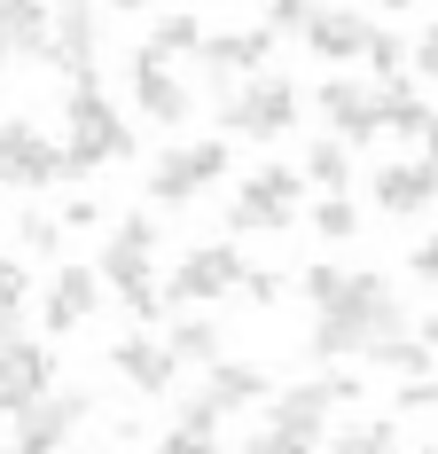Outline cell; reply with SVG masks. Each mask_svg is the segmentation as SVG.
Instances as JSON below:
<instances>
[{"mask_svg": "<svg viewBox=\"0 0 438 454\" xmlns=\"http://www.w3.org/2000/svg\"><path fill=\"white\" fill-rule=\"evenodd\" d=\"M384 337H407V306H399V290L376 267H345L337 298L313 314L306 353H321V361H360V353L384 345Z\"/></svg>", "mask_w": 438, "mask_h": 454, "instance_id": "cell-1", "label": "cell"}, {"mask_svg": "<svg viewBox=\"0 0 438 454\" xmlns=\"http://www.w3.org/2000/svg\"><path fill=\"white\" fill-rule=\"evenodd\" d=\"M337 400H360V376L337 368V376H306V384H274V400H266V423L243 439V454H313L329 431V408Z\"/></svg>", "mask_w": 438, "mask_h": 454, "instance_id": "cell-2", "label": "cell"}, {"mask_svg": "<svg viewBox=\"0 0 438 454\" xmlns=\"http://www.w3.org/2000/svg\"><path fill=\"white\" fill-rule=\"evenodd\" d=\"M118 157H133L126 110L102 94V79H79V87L63 94V173H71V181H87V173L118 165Z\"/></svg>", "mask_w": 438, "mask_h": 454, "instance_id": "cell-3", "label": "cell"}, {"mask_svg": "<svg viewBox=\"0 0 438 454\" xmlns=\"http://www.w3.org/2000/svg\"><path fill=\"white\" fill-rule=\"evenodd\" d=\"M298 110H306L298 79L259 71L251 87H235L227 102H219V141H282L290 126H298Z\"/></svg>", "mask_w": 438, "mask_h": 454, "instance_id": "cell-4", "label": "cell"}, {"mask_svg": "<svg viewBox=\"0 0 438 454\" xmlns=\"http://www.w3.org/2000/svg\"><path fill=\"white\" fill-rule=\"evenodd\" d=\"M251 400H274V376L251 361H212L204 368V384L180 400V423L173 431H196V439H219V423L235 408H251Z\"/></svg>", "mask_w": 438, "mask_h": 454, "instance_id": "cell-5", "label": "cell"}, {"mask_svg": "<svg viewBox=\"0 0 438 454\" xmlns=\"http://www.w3.org/2000/svg\"><path fill=\"white\" fill-rule=\"evenodd\" d=\"M298 204H306V181L290 165H259L227 196V235H282V227H298Z\"/></svg>", "mask_w": 438, "mask_h": 454, "instance_id": "cell-6", "label": "cell"}, {"mask_svg": "<svg viewBox=\"0 0 438 454\" xmlns=\"http://www.w3.org/2000/svg\"><path fill=\"white\" fill-rule=\"evenodd\" d=\"M243 274L251 267H243L235 243H196V251L173 267V282H165V306H180V314H188V306H219V298L243 290Z\"/></svg>", "mask_w": 438, "mask_h": 454, "instance_id": "cell-7", "label": "cell"}, {"mask_svg": "<svg viewBox=\"0 0 438 454\" xmlns=\"http://www.w3.org/2000/svg\"><path fill=\"white\" fill-rule=\"evenodd\" d=\"M227 165H235V149H227L219 134L188 141V149H165V157L149 165V196H157V204H196L212 181H227Z\"/></svg>", "mask_w": 438, "mask_h": 454, "instance_id": "cell-8", "label": "cell"}, {"mask_svg": "<svg viewBox=\"0 0 438 454\" xmlns=\"http://www.w3.org/2000/svg\"><path fill=\"white\" fill-rule=\"evenodd\" d=\"M63 173V149L32 126V118H0V188H55Z\"/></svg>", "mask_w": 438, "mask_h": 454, "instance_id": "cell-9", "label": "cell"}, {"mask_svg": "<svg viewBox=\"0 0 438 454\" xmlns=\"http://www.w3.org/2000/svg\"><path fill=\"white\" fill-rule=\"evenodd\" d=\"M87 415H94L87 392H63V384H55L47 400H32V408L16 415V439H8V447H24V454H63V439H71Z\"/></svg>", "mask_w": 438, "mask_h": 454, "instance_id": "cell-10", "label": "cell"}, {"mask_svg": "<svg viewBox=\"0 0 438 454\" xmlns=\"http://www.w3.org/2000/svg\"><path fill=\"white\" fill-rule=\"evenodd\" d=\"M47 392H55V353L32 345V337L0 345V415L16 423V415L32 408V400H47Z\"/></svg>", "mask_w": 438, "mask_h": 454, "instance_id": "cell-11", "label": "cell"}, {"mask_svg": "<svg viewBox=\"0 0 438 454\" xmlns=\"http://www.w3.org/2000/svg\"><path fill=\"white\" fill-rule=\"evenodd\" d=\"M266 55H274L266 24H251V32H204V79L235 94V87H251L266 71Z\"/></svg>", "mask_w": 438, "mask_h": 454, "instance_id": "cell-12", "label": "cell"}, {"mask_svg": "<svg viewBox=\"0 0 438 454\" xmlns=\"http://www.w3.org/2000/svg\"><path fill=\"white\" fill-rule=\"evenodd\" d=\"M94 55H102V16H94V8H63V16L47 24L40 63L47 71H71V87H79V79H94Z\"/></svg>", "mask_w": 438, "mask_h": 454, "instance_id": "cell-13", "label": "cell"}, {"mask_svg": "<svg viewBox=\"0 0 438 454\" xmlns=\"http://www.w3.org/2000/svg\"><path fill=\"white\" fill-rule=\"evenodd\" d=\"M126 87H133V102H141L149 126H180V118H188V79H180L173 63H157L149 47L126 55Z\"/></svg>", "mask_w": 438, "mask_h": 454, "instance_id": "cell-14", "label": "cell"}, {"mask_svg": "<svg viewBox=\"0 0 438 454\" xmlns=\"http://www.w3.org/2000/svg\"><path fill=\"white\" fill-rule=\"evenodd\" d=\"M376 212H392V220H415V212H431L438 204V165L431 157H399V165H376Z\"/></svg>", "mask_w": 438, "mask_h": 454, "instance_id": "cell-15", "label": "cell"}, {"mask_svg": "<svg viewBox=\"0 0 438 454\" xmlns=\"http://www.w3.org/2000/svg\"><path fill=\"white\" fill-rule=\"evenodd\" d=\"M313 110L337 126L329 141H345V149L376 141V87H360V79H321V87H313Z\"/></svg>", "mask_w": 438, "mask_h": 454, "instance_id": "cell-16", "label": "cell"}, {"mask_svg": "<svg viewBox=\"0 0 438 454\" xmlns=\"http://www.w3.org/2000/svg\"><path fill=\"white\" fill-rule=\"evenodd\" d=\"M368 16L360 8H306V24H298V40H306V55H321V63H352L360 47H368Z\"/></svg>", "mask_w": 438, "mask_h": 454, "instance_id": "cell-17", "label": "cell"}, {"mask_svg": "<svg viewBox=\"0 0 438 454\" xmlns=\"http://www.w3.org/2000/svg\"><path fill=\"white\" fill-rule=\"evenodd\" d=\"M94 274L118 290V306H126L133 321H157V314H165V282H157L149 259H118V251H102V267H94Z\"/></svg>", "mask_w": 438, "mask_h": 454, "instance_id": "cell-18", "label": "cell"}, {"mask_svg": "<svg viewBox=\"0 0 438 454\" xmlns=\"http://www.w3.org/2000/svg\"><path fill=\"white\" fill-rule=\"evenodd\" d=\"M94 306H102V274H94V267H55V274H47V298H40L47 329H79Z\"/></svg>", "mask_w": 438, "mask_h": 454, "instance_id": "cell-19", "label": "cell"}, {"mask_svg": "<svg viewBox=\"0 0 438 454\" xmlns=\"http://www.w3.org/2000/svg\"><path fill=\"white\" fill-rule=\"evenodd\" d=\"M110 368L126 376L133 392H149V400L173 392V353H165L157 337H118V345H110Z\"/></svg>", "mask_w": 438, "mask_h": 454, "instance_id": "cell-20", "label": "cell"}, {"mask_svg": "<svg viewBox=\"0 0 438 454\" xmlns=\"http://www.w3.org/2000/svg\"><path fill=\"white\" fill-rule=\"evenodd\" d=\"M165 353H173V368H212V361H227V329L212 314H180Z\"/></svg>", "mask_w": 438, "mask_h": 454, "instance_id": "cell-21", "label": "cell"}, {"mask_svg": "<svg viewBox=\"0 0 438 454\" xmlns=\"http://www.w3.org/2000/svg\"><path fill=\"white\" fill-rule=\"evenodd\" d=\"M47 24H55V8H32V0H0V71H8L16 55H40V47H47Z\"/></svg>", "mask_w": 438, "mask_h": 454, "instance_id": "cell-22", "label": "cell"}, {"mask_svg": "<svg viewBox=\"0 0 438 454\" xmlns=\"http://www.w3.org/2000/svg\"><path fill=\"white\" fill-rule=\"evenodd\" d=\"M431 118H438V110H431L415 87H407V79L376 87V134H407V141H423V126H431Z\"/></svg>", "mask_w": 438, "mask_h": 454, "instance_id": "cell-23", "label": "cell"}, {"mask_svg": "<svg viewBox=\"0 0 438 454\" xmlns=\"http://www.w3.org/2000/svg\"><path fill=\"white\" fill-rule=\"evenodd\" d=\"M149 55H157V63H173V55H204V16H196V8H165L157 32H149Z\"/></svg>", "mask_w": 438, "mask_h": 454, "instance_id": "cell-24", "label": "cell"}, {"mask_svg": "<svg viewBox=\"0 0 438 454\" xmlns=\"http://www.w3.org/2000/svg\"><path fill=\"white\" fill-rule=\"evenodd\" d=\"M298 181H313L321 196H345V181H352V149H345V141H306V165H298Z\"/></svg>", "mask_w": 438, "mask_h": 454, "instance_id": "cell-25", "label": "cell"}, {"mask_svg": "<svg viewBox=\"0 0 438 454\" xmlns=\"http://www.w3.org/2000/svg\"><path fill=\"white\" fill-rule=\"evenodd\" d=\"M360 361L384 368V376H399V384H415V376L431 368V345H415V337H384V345H368Z\"/></svg>", "mask_w": 438, "mask_h": 454, "instance_id": "cell-26", "label": "cell"}, {"mask_svg": "<svg viewBox=\"0 0 438 454\" xmlns=\"http://www.w3.org/2000/svg\"><path fill=\"white\" fill-rule=\"evenodd\" d=\"M102 251H118V259H157V220H149V212H126V220L110 227Z\"/></svg>", "mask_w": 438, "mask_h": 454, "instance_id": "cell-27", "label": "cell"}, {"mask_svg": "<svg viewBox=\"0 0 438 454\" xmlns=\"http://www.w3.org/2000/svg\"><path fill=\"white\" fill-rule=\"evenodd\" d=\"M313 235L352 243V235H360V204H352V196H321V204H313Z\"/></svg>", "mask_w": 438, "mask_h": 454, "instance_id": "cell-28", "label": "cell"}, {"mask_svg": "<svg viewBox=\"0 0 438 454\" xmlns=\"http://www.w3.org/2000/svg\"><path fill=\"white\" fill-rule=\"evenodd\" d=\"M360 63H376V87H392V79H399V63H407V40L376 24V32H368V47H360Z\"/></svg>", "mask_w": 438, "mask_h": 454, "instance_id": "cell-29", "label": "cell"}, {"mask_svg": "<svg viewBox=\"0 0 438 454\" xmlns=\"http://www.w3.org/2000/svg\"><path fill=\"white\" fill-rule=\"evenodd\" d=\"M392 447H399L392 423H352V431H337V439H329V454H392Z\"/></svg>", "mask_w": 438, "mask_h": 454, "instance_id": "cell-30", "label": "cell"}, {"mask_svg": "<svg viewBox=\"0 0 438 454\" xmlns=\"http://www.w3.org/2000/svg\"><path fill=\"white\" fill-rule=\"evenodd\" d=\"M16 235H24V251H40V259H55V251H63V227L47 220V212H24V220H16Z\"/></svg>", "mask_w": 438, "mask_h": 454, "instance_id": "cell-31", "label": "cell"}, {"mask_svg": "<svg viewBox=\"0 0 438 454\" xmlns=\"http://www.w3.org/2000/svg\"><path fill=\"white\" fill-rule=\"evenodd\" d=\"M337 282H345V267H306V274H298V290H306V306H313V314L337 298Z\"/></svg>", "mask_w": 438, "mask_h": 454, "instance_id": "cell-32", "label": "cell"}, {"mask_svg": "<svg viewBox=\"0 0 438 454\" xmlns=\"http://www.w3.org/2000/svg\"><path fill=\"white\" fill-rule=\"evenodd\" d=\"M24 290H32L24 267H16V259H0V314H24Z\"/></svg>", "mask_w": 438, "mask_h": 454, "instance_id": "cell-33", "label": "cell"}, {"mask_svg": "<svg viewBox=\"0 0 438 454\" xmlns=\"http://www.w3.org/2000/svg\"><path fill=\"white\" fill-rule=\"evenodd\" d=\"M407 274H415V282H431V290H438V235H431V243H415V251H407Z\"/></svg>", "mask_w": 438, "mask_h": 454, "instance_id": "cell-34", "label": "cell"}, {"mask_svg": "<svg viewBox=\"0 0 438 454\" xmlns=\"http://www.w3.org/2000/svg\"><path fill=\"white\" fill-rule=\"evenodd\" d=\"M157 454H219V439H196V431H165Z\"/></svg>", "mask_w": 438, "mask_h": 454, "instance_id": "cell-35", "label": "cell"}, {"mask_svg": "<svg viewBox=\"0 0 438 454\" xmlns=\"http://www.w3.org/2000/svg\"><path fill=\"white\" fill-rule=\"evenodd\" d=\"M399 408H407V415L438 408V384H431V376H415V384H399Z\"/></svg>", "mask_w": 438, "mask_h": 454, "instance_id": "cell-36", "label": "cell"}, {"mask_svg": "<svg viewBox=\"0 0 438 454\" xmlns=\"http://www.w3.org/2000/svg\"><path fill=\"white\" fill-rule=\"evenodd\" d=\"M298 24H306L298 0H274V8H266V40H274V32H298Z\"/></svg>", "mask_w": 438, "mask_h": 454, "instance_id": "cell-37", "label": "cell"}, {"mask_svg": "<svg viewBox=\"0 0 438 454\" xmlns=\"http://www.w3.org/2000/svg\"><path fill=\"white\" fill-rule=\"evenodd\" d=\"M407 55H415V71H423V79L438 87V24H431V32H423L415 47H407Z\"/></svg>", "mask_w": 438, "mask_h": 454, "instance_id": "cell-38", "label": "cell"}, {"mask_svg": "<svg viewBox=\"0 0 438 454\" xmlns=\"http://www.w3.org/2000/svg\"><path fill=\"white\" fill-rule=\"evenodd\" d=\"M94 220H102V204H94V196H71V204H63V220H55V227H94Z\"/></svg>", "mask_w": 438, "mask_h": 454, "instance_id": "cell-39", "label": "cell"}, {"mask_svg": "<svg viewBox=\"0 0 438 454\" xmlns=\"http://www.w3.org/2000/svg\"><path fill=\"white\" fill-rule=\"evenodd\" d=\"M243 290H251L259 306H274V298H282V274H243Z\"/></svg>", "mask_w": 438, "mask_h": 454, "instance_id": "cell-40", "label": "cell"}, {"mask_svg": "<svg viewBox=\"0 0 438 454\" xmlns=\"http://www.w3.org/2000/svg\"><path fill=\"white\" fill-rule=\"evenodd\" d=\"M415 345H438V314H423V321H415Z\"/></svg>", "mask_w": 438, "mask_h": 454, "instance_id": "cell-41", "label": "cell"}, {"mask_svg": "<svg viewBox=\"0 0 438 454\" xmlns=\"http://www.w3.org/2000/svg\"><path fill=\"white\" fill-rule=\"evenodd\" d=\"M16 321H24V314H0V345H16Z\"/></svg>", "mask_w": 438, "mask_h": 454, "instance_id": "cell-42", "label": "cell"}, {"mask_svg": "<svg viewBox=\"0 0 438 454\" xmlns=\"http://www.w3.org/2000/svg\"><path fill=\"white\" fill-rule=\"evenodd\" d=\"M423 149H431V165H438V118H431V126H423Z\"/></svg>", "mask_w": 438, "mask_h": 454, "instance_id": "cell-43", "label": "cell"}, {"mask_svg": "<svg viewBox=\"0 0 438 454\" xmlns=\"http://www.w3.org/2000/svg\"><path fill=\"white\" fill-rule=\"evenodd\" d=\"M71 454H110V447H71Z\"/></svg>", "mask_w": 438, "mask_h": 454, "instance_id": "cell-44", "label": "cell"}, {"mask_svg": "<svg viewBox=\"0 0 438 454\" xmlns=\"http://www.w3.org/2000/svg\"><path fill=\"white\" fill-rule=\"evenodd\" d=\"M0 454H24V447H0Z\"/></svg>", "mask_w": 438, "mask_h": 454, "instance_id": "cell-45", "label": "cell"}, {"mask_svg": "<svg viewBox=\"0 0 438 454\" xmlns=\"http://www.w3.org/2000/svg\"><path fill=\"white\" fill-rule=\"evenodd\" d=\"M423 454H438V439H431V447H423Z\"/></svg>", "mask_w": 438, "mask_h": 454, "instance_id": "cell-46", "label": "cell"}]
</instances>
